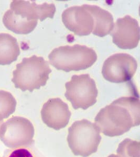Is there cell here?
<instances>
[{"label":"cell","mask_w":140,"mask_h":157,"mask_svg":"<svg viewBox=\"0 0 140 157\" xmlns=\"http://www.w3.org/2000/svg\"><path fill=\"white\" fill-rule=\"evenodd\" d=\"M139 98L122 97L101 109L95 117L100 132L109 137L119 136L140 124Z\"/></svg>","instance_id":"6da1fadb"},{"label":"cell","mask_w":140,"mask_h":157,"mask_svg":"<svg viewBox=\"0 0 140 157\" xmlns=\"http://www.w3.org/2000/svg\"><path fill=\"white\" fill-rule=\"evenodd\" d=\"M51 72L49 63L43 58L32 56L24 58L16 65L12 81L17 89L32 92L46 85Z\"/></svg>","instance_id":"7a4b0ae2"},{"label":"cell","mask_w":140,"mask_h":157,"mask_svg":"<svg viewBox=\"0 0 140 157\" xmlns=\"http://www.w3.org/2000/svg\"><path fill=\"white\" fill-rule=\"evenodd\" d=\"M49 58L50 64L57 69L70 72L91 67L97 61V55L92 48L76 44L54 49L49 55Z\"/></svg>","instance_id":"3957f363"},{"label":"cell","mask_w":140,"mask_h":157,"mask_svg":"<svg viewBox=\"0 0 140 157\" xmlns=\"http://www.w3.org/2000/svg\"><path fill=\"white\" fill-rule=\"evenodd\" d=\"M95 123L87 120L74 122L68 129L67 142L75 155L87 157L97 152L101 136Z\"/></svg>","instance_id":"277c9868"},{"label":"cell","mask_w":140,"mask_h":157,"mask_svg":"<svg viewBox=\"0 0 140 157\" xmlns=\"http://www.w3.org/2000/svg\"><path fill=\"white\" fill-rule=\"evenodd\" d=\"M65 97L75 109L86 110L97 102V86L88 74L72 75L70 81L65 84Z\"/></svg>","instance_id":"5b68a950"},{"label":"cell","mask_w":140,"mask_h":157,"mask_svg":"<svg viewBox=\"0 0 140 157\" xmlns=\"http://www.w3.org/2000/svg\"><path fill=\"white\" fill-rule=\"evenodd\" d=\"M34 126L26 118L15 116L0 126V140L8 148L27 147L33 143Z\"/></svg>","instance_id":"8992f818"},{"label":"cell","mask_w":140,"mask_h":157,"mask_svg":"<svg viewBox=\"0 0 140 157\" xmlns=\"http://www.w3.org/2000/svg\"><path fill=\"white\" fill-rule=\"evenodd\" d=\"M138 63L127 54H116L104 61L102 69L103 77L113 83H123L130 80L137 71Z\"/></svg>","instance_id":"52a82bcc"},{"label":"cell","mask_w":140,"mask_h":157,"mask_svg":"<svg viewBox=\"0 0 140 157\" xmlns=\"http://www.w3.org/2000/svg\"><path fill=\"white\" fill-rule=\"evenodd\" d=\"M113 43L123 49L135 48L140 41L138 21L129 15L118 18L110 33Z\"/></svg>","instance_id":"ba28073f"},{"label":"cell","mask_w":140,"mask_h":157,"mask_svg":"<svg viewBox=\"0 0 140 157\" xmlns=\"http://www.w3.org/2000/svg\"><path fill=\"white\" fill-rule=\"evenodd\" d=\"M62 21L67 29L76 35L87 36L92 32L93 17L84 5L65 10L62 14Z\"/></svg>","instance_id":"9c48e42d"},{"label":"cell","mask_w":140,"mask_h":157,"mask_svg":"<svg viewBox=\"0 0 140 157\" xmlns=\"http://www.w3.org/2000/svg\"><path fill=\"white\" fill-rule=\"evenodd\" d=\"M41 117L45 125L58 130L68 124L71 112L68 105L60 98H50L44 104Z\"/></svg>","instance_id":"30bf717a"},{"label":"cell","mask_w":140,"mask_h":157,"mask_svg":"<svg viewBox=\"0 0 140 157\" xmlns=\"http://www.w3.org/2000/svg\"><path fill=\"white\" fill-rule=\"evenodd\" d=\"M10 9L16 14L29 21H43L47 18H52L56 12L54 4L44 3L37 4L34 2L14 0L11 2Z\"/></svg>","instance_id":"8fae6325"},{"label":"cell","mask_w":140,"mask_h":157,"mask_svg":"<svg viewBox=\"0 0 140 157\" xmlns=\"http://www.w3.org/2000/svg\"><path fill=\"white\" fill-rule=\"evenodd\" d=\"M84 6L93 17L92 34L99 37H104L111 33L114 26L112 15L98 6L88 4H84Z\"/></svg>","instance_id":"7c38bea8"},{"label":"cell","mask_w":140,"mask_h":157,"mask_svg":"<svg viewBox=\"0 0 140 157\" xmlns=\"http://www.w3.org/2000/svg\"><path fill=\"white\" fill-rule=\"evenodd\" d=\"M3 23L6 29L18 34H28L34 30L38 21H29L15 14L11 9L3 17Z\"/></svg>","instance_id":"4fadbf2b"},{"label":"cell","mask_w":140,"mask_h":157,"mask_svg":"<svg viewBox=\"0 0 140 157\" xmlns=\"http://www.w3.org/2000/svg\"><path fill=\"white\" fill-rule=\"evenodd\" d=\"M20 54L17 39L10 34H0V65H9L16 61Z\"/></svg>","instance_id":"5bb4252c"},{"label":"cell","mask_w":140,"mask_h":157,"mask_svg":"<svg viewBox=\"0 0 140 157\" xmlns=\"http://www.w3.org/2000/svg\"><path fill=\"white\" fill-rule=\"evenodd\" d=\"M16 101L11 93L0 90V121L9 117L14 113Z\"/></svg>","instance_id":"9a60e30c"},{"label":"cell","mask_w":140,"mask_h":157,"mask_svg":"<svg viewBox=\"0 0 140 157\" xmlns=\"http://www.w3.org/2000/svg\"><path fill=\"white\" fill-rule=\"evenodd\" d=\"M140 143L129 138L123 140L117 150L119 157H140Z\"/></svg>","instance_id":"2e32d148"},{"label":"cell","mask_w":140,"mask_h":157,"mask_svg":"<svg viewBox=\"0 0 140 157\" xmlns=\"http://www.w3.org/2000/svg\"><path fill=\"white\" fill-rule=\"evenodd\" d=\"M9 157H34L29 150L25 148H20L14 150Z\"/></svg>","instance_id":"e0dca14e"},{"label":"cell","mask_w":140,"mask_h":157,"mask_svg":"<svg viewBox=\"0 0 140 157\" xmlns=\"http://www.w3.org/2000/svg\"><path fill=\"white\" fill-rule=\"evenodd\" d=\"M108 157H119L118 155H114V154H112V155H110L109 156H108Z\"/></svg>","instance_id":"ac0fdd59"},{"label":"cell","mask_w":140,"mask_h":157,"mask_svg":"<svg viewBox=\"0 0 140 157\" xmlns=\"http://www.w3.org/2000/svg\"><path fill=\"white\" fill-rule=\"evenodd\" d=\"M2 123H3V121H0V126H1V125H2Z\"/></svg>","instance_id":"d6986e66"}]
</instances>
